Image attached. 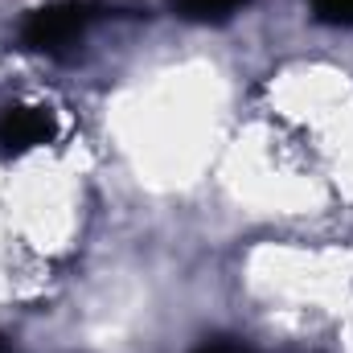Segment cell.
I'll return each mask as SVG.
<instances>
[{"mask_svg":"<svg viewBox=\"0 0 353 353\" xmlns=\"http://www.w3.org/2000/svg\"><path fill=\"white\" fill-rule=\"evenodd\" d=\"M99 17V8L87 0H54L33 8L21 21V46L33 54H66L83 33L90 29V21Z\"/></svg>","mask_w":353,"mask_h":353,"instance_id":"obj_1","label":"cell"},{"mask_svg":"<svg viewBox=\"0 0 353 353\" xmlns=\"http://www.w3.org/2000/svg\"><path fill=\"white\" fill-rule=\"evenodd\" d=\"M58 136V119L41 103H8L0 107V157H25Z\"/></svg>","mask_w":353,"mask_h":353,"instance_id":"obj_2","label":"cell"},{"mask_svg":"<svg viewBox=\"0 0 353 353\" xmlns=\"http://www.w3.org/2000/svg\"><path fill=\"white\" fill-rule=\"evenodd\" d=\"M247 0H173V8L185 21H226L243 8Z\"/></svg>","mask_w":353,"mask_h":353,"instance_id":"obj_3","label":"cell"},{"mask_svg":"<svg viewBox=\"0 0 353 353\" xmlns=\"http://www.w3.org/2000/svg\"><path fill=\"white\" fill-rule=\"evenodd\" d=\"M312 8L325 25H353V0H312Z\"/></svg>","mask_w":353,"mask_h":353,"instance_id":"obj_4","label":"cell"}]
</instances>
